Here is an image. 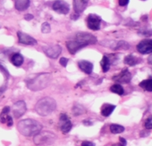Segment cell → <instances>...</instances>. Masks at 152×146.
<instances>
[{
  "label": "cell",
  "mask_w": 152,
  "mask_h": 146,
  "mask_svg": "<svg viewBox=\"0 0 152 146\" xmlns=\"http://www.w3.org/2000/svg\"><path fill=\"white\" fill-rule=\"evenodd\" d=\"M17 127L18 132L24 136H36L43 128L39 122L32 119L21 120L18 123Z\"/></svg>",
  "instance_id": "obj_1"
},
{
  "label": "cell",
  "mask_w": 152,
  "mask_h": 146,
  "mask_svg": "<svg viewBox=\"0 0 152 146\" xmlns=\"http://www.w3.org/2000/svg\"><path fill=\"white\" fill-rule=\"evenodd\" d=\"M52 80V75L50 73H41L32 79L27 82V87L33 91L42 90L49 85Z\"/></svg>",
  "instance_id": "obj_2"
},
{
  "label": "cell",
  "mask_w": 152,
  "mask_h": 146,
  "mask_svg": "<svg viewBox=\"0 0 152 146\" xmlns=\"http://www.w3.org/2000/svg\"><path fill=\"white\" fill-rule=\"evenodd\" d=\"M56 108V102L52 97H43L38 101L35 105V110L39 115L42 117H47Z\"/></svg>",
  "instance_id": "obj_3"
},
{
  "label": "cell",
  "mask_w": 152,
  "mask_h": 146,
  "mask_svg": "<svg viewBox=\"0 0 152 146\" xmlns=\"http://www.w3.org/2000/svg\"><path fill=\"white\" fill-rule=\"evenodd\" d=\"M72 40H75L77 45L81 49L86 46L96 44L97 41L96 36H94L91 34L85 33V32H80V33L76 34L75 36Z\"/></svg>",
  "instance_id": "obj_4"
},
{
  "label": "cell",
  "mask_w": 152,
  "mask_h": 146,
  "mask_svg": "<svg viewBox=\"0 0 152 146\" xmlns=\"http://www.w3.org/2000/svg\"><path fill=\"white\" fill-rule=\"evenodd\" d=\"M56 139V137L53 132L45 131L34 136V142L37 145H50L55 142Z\"/></svg>",
  "instance_id": "obj_5"
},
{
  "label": "cell",
  "mask_w": 152,
  "mask_h": 146,
  "mask_svg": "<svg viewBox=\"0 0 152 146\" xmlns=\"http://www.w3.org/2000/svg\"><path fill=\"white\" fill-rule=\"evenodd\" d=\"M101 18L98 15L94 14H90L87 18V25L88 28L93 31H98L100 28Z\"/></svg>",
  "instance_id": "obj_6"
},
{
  "label": "cell",
  "mask_w": 152,
  "mask_h": 146,
  "mask_svg": "<svg viewBox=\"0 0 152 146\" xmlns=\"http://www.w3.org/2000/svg\"><path fill=\"white\" fill-rule=\"evenodd\" d=\"M53 9L57 13L62 15H67L69 12V5L62 0H56L53 4Z\"/></svg>",
  "instance_id": "obj_7"
},
{
  "label": "cell",
  "mask_w": 152,
  "mask_h": 146,
  "mask_svg": "<svg viewBox=\"0 0 152 146\" xmlns=\"http://www.w3.org/2000/svg\"><path fill=\"white\" fill-rule=\"evenodd\" d=\"M59 127L63 134H66L68 132H70L72 129V123L68 117V116L64 113H62L59 117Z\"/></svg>",
  "instance_id": "obj_8"
},
{
  "label": "cell",
  "mask_w": 152,
  "mask_h": 146,
  "mask_svg": "<svg viewBox=\"0 0 152 146\" xmlns=\"http://www.w3.org/2000/svg\"><path fill=\"white\" fill-rule=\"evenodd\" d=\"M137 50L142 54L152 53V40L145 39L137 45Z\"/></svg>",
  "instance_id": "obj_9"
},
{
  "label": "cell",
  "mask_w": 152,
  "mask_h": 146,
  "mask_svg": "<svg viewBox=\"0 0 152 146\" xmlns=\"http://www.w3.org/2000/svg\"><path fill=\"white\" fill-rule=\"evenodd\" d=\"M12 110H13V114H14L15 118H19L21 116L25 113L27 110V106L26 104L22 101H19L18 102L15 103L13 107H12Z\"/></svg>",
  "instance_id": "obj_10"
},
{
  "label": "cell",
  "mask_w": 152,
  "mask_h": 146,
  "mask_svg": "<svg viewBox=\"0 0 152 146\" xmlns=\"http://www.w3.org/2000/svg\"><path fill=\"white\" fill-rule=\"evenodd\" d=\"M113 79L119 83H129L132 79V74L128 69H125L118 75L113 77Z\"/></svg>",
  "instance_id": "obj_11"
},
{
  "label": "cell",
  "mask_w": 152,
  "mask_h": 146,
  "mask_svg": "<svg viewBox=\"0 0 152 146\" xmlns=\"http://www.w3.org/2000/svg\"><path fill=\"white\" fill-rule=\"evenodd\" d=\"M44 53L48 57L56 59L62 53V47L59 45H53L44 48Z\"/></svg>",
  "instance_id": "obj_12"
},
{
  "label": "cell",
  "mask_w": 152,
  "mask_h": 146,
  "mask_svg": "<svg viewBox=\"0 0 152 146\" xmlns=\"http://www.w3.org/2000/svg\"><path fill=\"white\" fill-rule=\"evenodd\" d=\"M17 34L18 37V42L20 44H25V45H36L37 44V42L34 38L24 32L18 31Z\"/></svg>",
  "instance_id": "obj_13"
},
{
  "label": "cell",
  "mask_w": 152,
  "mask_h": 146,
  "mask_svg": "<svg viewBox=\"0 0 152 146\" xmlns=\"http://www.w3.org/2000/svg\"><path fill=\"white\" fill-rule=\"evenodd\" d=\"M107 43L106 44H103V46H105V47H110L112 50H128L130 47L129 44L126 41H123V40H120V41H114V40H111L110 43H108V41H107Z\"/></svg>",
  "instance_id": "obj_14"
},
{
  "label": "cell",
  "mask_w": 152,
  "mask_h": 146,
  "mask_svg": "<svg viewBox=\"0 0 152 146\" xmlns=\"http://www.w3.org/2000/svg\"><path fill=\"white\" fill-rule=\"evenodd\" d=\"M88 0H73V8L75 13L79 14L87 7Z\"/></svg>",
  "instance_id": "obj_15"
},
{
  "label": "cell",
  "mask_w": 152,
  "mask_h": 146,
  "mask_svg": "<svg viewBox=\"0 0 152 146\" xmlns=\"http://www.w3.org/2000/svg\"><path fill=\"white\" fill-rule=\"evenodd\" d=\"M78 67H79L80 69L82 72H84L86 74L90 75L91 73L93 71V64L90 62H88L87 60H81L78 63Z\"/></svg>",
  "instance_id": "obj_16"
},
{
  "label": "cell",
  "mask_w": 152,
  "mask_h": 146,
  "mask_svg": "<svg viewBox=\"0 0 152 146\" xmlns=\"http://www.w3.org/2000/svg\"><path fill=\"white\" fill-rule=\"evenodd\" d=\"M29 5L30 0H15V8L20 12L26 10Z\"/></svg>",
  "instance_id": "obj_17"
},
{
  "label": "cell",
  "mask_w": 152,
  "mask_h": 146,
  "mask_svg": "<svg viewBox=\"0 0 152 146\" xmlns=\"http://www.w3.org/2000/svg\"><path fill=\"white\" fill-rule=\"evenodd\" d=\"M116 108V106L113 104H106L101 108V114L104 117H107L110 116L111 113L114 111V110Z\"/></svg>",
  "instance_id": "obj_18"
},
{
  "label": "cell",
  "mask_w": 152,
  "mask_h": 146,
  "mask_svg": "<svg viewBox=\"0 0 152 146\" xmlns=\"http://www.w3.org/2000/svg\"><path fill=\"white\" fill-rule=\"evenodd\" d=\"M11 62L16 67H19L24 63V58L20 53H15L11 58Z\"/></svg>",
  "instance_id": "obj_19"
},
{
  "label": "cell",
  "mask_w": 152,
  "mask_h": 146,
  "mask_svg": "<svg viewBox=\"0 0 152 146\" xmlns=\"http://www.w3.org/2000/svg\"><path fill=\"white\" fill-rule=\"evenodd\" d=\"M140 59H138L136 56H133L132 54H129L128 56H126L124 59V63L129 65L130 66H135V65L138 64L140 62Z\"/></svg>",
  "instance_id": "obj_20"
},
{
  "label": "cell",
  "mask_w": 152,
  "mask_h": 146,
  "mask_svg": "<svg viewBox=\"0 0 152 146\" xmlns=\"http://www.w3.org/2000/svg\"><path fill=\"white\" fill-rule=\"evenodd\" d=\"M100 63L104 72H107L109 71L110 67V59L107 56H103Z\"/></svg>",
  "instance_id": "obj_21"
},
{
  "label": "cell",
  "mask_w": 152,
  "mask_h": 146,
  "mask_svg": "<svg viewBox=\"0 0 152 146\" xmlns=\"http://www.w3.org/2000/svg\"><path fill=\"white\" fill-rule=\"evenodd\" d=\"M139 86L148 92H152V78L142 81L139 84Z\"/></svg>",
  "instance_id": "obj_22"
},
{
  "label": "cell",
  "mask_w": 152,
  "mask_h": 146,
  "mask_svg": "<svg viewBox=\"0 0 152 146\" xmlns=\"http://www.w3.org/2000/svg\"><path fill=\"white\" fill-rule=\"evenodd\" d=\"M110 129L113 134H119L124 132L125 128L123 126L118 125V124H112L110 126Z\"/></svg>",
  "instance_id": "obj_23"
},
{
  "label": "cell",
  "mask_w": 152,
  "mask_h": 146,
  "mask_svg": "<svg viewBox=\"0 0 152 146\" xmlns=\"http://www.w3.org/2000/svg\"><path fill=\"white\" fill-rule=\"evenodd\" d=\"M85 112H86L85 108L80 104H75L72 108V113L75 116H79V115L85 113Z\"/></svg>",
  "instance_id": "obj_24"
},
{
  "label": "cell",
  "mask_w": 152,
  "mask_h": 146,
  "mask_svg": "<svg viewBox=\"0 0 152 146\" xmlns=\"http://www.w3.org/2000/svg\"><path fill=\"white\" fill-rule=\"evenodd\" d=\"M110 91H112L113 93H115V94H117L119 95H122V94H124V89L122 87V85H119V84H116V85H112L110 88Z\"/></svg>",
  "instance_id": "obj_25"
},
{
  "label": "cell",
  "mask_w": 152,
  "mask_h": 146,
  "mask_svg": "<svg viewBox=\"0 0 152 146\" xmlns=\"http://www.w3.org/2000/svg\"><path fill=\"white\" fill-rule=\"evenodd\" d=\"M50 31H51V27H50V24L47 22H44L42 24L41 27V31L43 34H47L50 33Z\"/></svg>",
  "instance_id": "obj_26"
},
{
  "label": "cell",
  "mask_w": 152,
  "mask_h": 146,
  "mask_svg": "<svg viewBox=\"0 0 152 146\" xmlns=\"http://www.w3.org/2000/svg\"><path fill=\"white\" fill-rule=\"evenodd\" d=\"M9 113H5L2 112L1 114H0V122L2 123H7V119L9 117Z\"/></svg>",
  "instance_id": "obj_27"
},
{
  "label": "cell",
  "mask_w": 152,
  "mask_h": 146,
  "mask_svg": "<svg viewBox=\"0 0 152 146\" xmlns=\"http://www.w3.org/2000/svg\"><path fill=\"white\" fill-rule=\"evenodd\" d=\"M145 126L147 129H152V116L148 118L145 121Z\"/></svg>",
  "instance_id": "obj_28"
},
{
  "label": "cell",
  "mask_w": 152,
  "mask_h": 146,
  "mask_svg": "<svg viewBox=\"0 0 152 146\" xmlns=\"http://www.w3.org/2000/svg\"><path fill=\"white\" fill-rule=\"evenodd\" d=\"M68 62H69V59H66L65 57H62L59 59V63H60L61 66H62L63 67H66L68 64Z\"/></svg>",
  "instance_id": "obj_29"
},
{
  "label": "cell",
  "mask_w": 152,
  "mask_h": 146,
  "mask_svg": "<svg viewBox=\"0 0 152 146\" xmlns=\"http://www.w3.org/2000/svg\"><path fill=\"white\" fill-rule=\"evenodd\" d=\"M126 140L123 137H119V143L118 146H126Z\"/></svg>",
  "instance_id": "obj_30"
},
{
  "label": "cell",
  "mask_w": 152,
  "mask_h": 146,
  "mask_svg": "<svg viewBox=\"0 0 152 146\" xmlns=\"http://www.w3.org/2000/svg\"><path fill=\"white\" fill-rule=\"evenodd\" d=\"M129 0H119L118 2H119V5L120 6H126V5H128Z\"/></svg>",
  "instance_id": "obj_31"
},
{
  "label": "cell",
  "mask_w": 152,
  "mask_h": 146,
  "mask_svg": "<svg viewBox=\"0 0 152 146\" xmlns=\"http://www.w3.org/2000/svg\"><path fill=\"white\" fill-rule=\"evenodd\" d=\"M81 146H95V144L91 142L84 141L83 142L81 143Z\"/></svg>",
  "instance_id": "obj_32"
},
{
  "label": "cell",
  "mask_w": 152,
  "mask_h": 146,
  "mask_svg": "<svg viewBox=\"0 0 152 146\" xmlns=\"http://www.w3.org/2000/svg\"><path fill=\"white\" fill-rule=\"evenodd\" d=\"M7 125L8 126H12L13 125V120H12L11 116H9V117L7 119Z\"/></svg>",
  "instance_id": "obj_33"
},
{
  "label": "cell",
  "mask_w": 152,
  "mask_h": 146,
  "mask_svg": "<svg viewBox=\"0 0 152 146\" xmlns=\"http://www.w3.org/2000/svg\"><path fill=\"white\" fill-rule=\"evenodd\" d=\"M32 18H34V16L31 14H28L24 16V19L27 20V21H30V20H31Z\"/></svg>",
  "instance_id": "obj_34"
},
{
  "label": "cell",
  "mask_w": 152,
  "mask_h": 146,
  "mask_svg": "<svg viewBox=\"0 0 152 146\" xmlns=\"http://www.w3.org/2000/svg\"><path fill=\"white\" fill-rule=\"evenodd\" d=\"M2 112L5 113H9L10 112V107H5L3 110H2Z\"/></svg>",
  "instance_id": "obj_35"
},
{
  "label": "cell",
  "mask_w": 152,
  "mask_h": 146,
  "mask_svg": "<svg viewBox=\"0 0 152 146\" xmlns=\"http://www.w3.org/2000/svg\"><path fill=\"white\" fill-rule=\"evenodd\" d=\"M0 69L2 70V72H3V73L5 72V75H7V77H8V75H9V73H8L7 70L5 69L4 68V67L2 66V65H0Z\"/></svg>",
  "instance_id": "obj_36"
},
{
  "label": "cell",
  "mask_w": 152,
  "mask_h": 146,
  "mask_svg": "<svg viewBox=\"0 0 152 146\" xmlns=\"http://www.w3.org/2000/svg\"><path fill=\"white\" fill-rule=\"evenodd\" d=\"M87 122V120H85V121H83V123L85 124V126H91L92 124V123H91V121H88V123H86Z\"/></svg>",
  "instance_id": "obj_37"
},
{
  "label": "cell",
  "mask_w": 152,
  "mask_h": 146,
  "mask_svg": "<svg viewBox=\"0 0 152 146\" xmlns=\"http://www.w3.org/2000/svg\"><path fill=\"white\" fill-rule=\"evenodd\" d=\"M148 62L149 64L152 65V55H151V56L148 57Z\"/></svg>",
  "instance_id": "obj_38"
},
{
  "label": "cell",
  "mask_w": 152,
  "mask_h": 146,
  "mask_svg": "<svg viewBox=\"0 0 152 146\" xmlns=\"http://www.w3.org/2000/svg\"><path fill=\"white\" fill-rule=\"evenodd\" d=\"M1 94H2V92H1V91H0V95H1Z\"/></svg>",
  "instance_id": "obj_39"
}]
</instances>
